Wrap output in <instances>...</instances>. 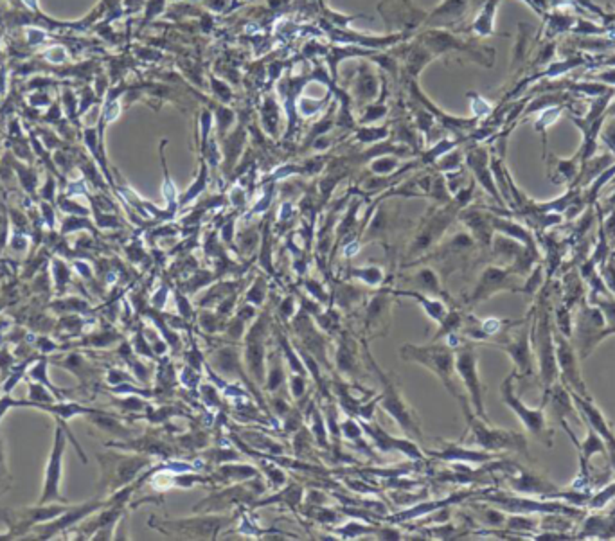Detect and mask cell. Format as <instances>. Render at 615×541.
Wrapping results in <instances>:
<instances>
[{
	"label": "cell",
	"mask_w": 615,
	"mask_h": 541,
	"mask_svg": "<svg viewBox=\"0 0 615 541\" xmlns=\"http://www.w3.org/2000/svg\"><path fill=\"white\" fill-rule=\"evenodd\" d=\"M288 389H290V396L294 401L301 403V399L304 398L308 390V377L304 374H290L288 377Z\"/></svg>",
	"instance_id": "39"
},
{
	"label": "cell",
	"mask_w": 615,
	"mask_h": 541,
	"mask_svg": "<svg viewBox=\"0 0 615 541\" xmlns=\"http://www.w3.org/2000/svg\"><path fill=\"white\" fill-rule=\"evenodd\" d=\"M367 301V289L356 288L351 282H337L333 294H331V304L335 302V310L351 311L354 306H363Z\"/></svg>",
	"instance_id": "23"
},
{
	"label": "cell",
	"mask_w": 615,
	"mask_h": 541,
	"mask_svg": "<svg viewBox=\"0 0 615 541\" xmlns=\"http://www.w3.org/2000/svg\"><path fill=\"white\" fill-rule=\"evenodd\" d=\"M387 113H389V105H385L384 97H382V99L376 101V103H369V105H366V108H363L359 122L360 124L369 126V124H372V122L378 121V119L385 117Z\"/></svg>",
	"instance_id": "37"
},
{
	"label": "cell",
	"mask_w": 615,
	"mask_h": 541,
	"mask_svg": "<svg viewBox=\"0 0 615 541\" xmlns=\"http://www.w3.org/2000/svg\"><path fill=\"white\" fill-rule=\"evenodd\" d=\"M263 115V126H265L266 134L275 135L277 134V124H279V108L275 105L274 99H266V103L261 108Z\"/></svg>",
	"instance_id": "38"
},
{
	"label": "cell",
	"mask_w": 615,
	"mask_h": 541,
	"mask_svg": "<svg viewBox=\"0 0 615 541\" xmlns=\"http://www.w3.org/2000/svg\"><path fill=\"white\" fill-rule=\"evenodd\" d=\"M236 514H209V512H200V516L194 518H180V520H162L161 524L152 521L153 527L166 534H175L178 538L186 540H216L218 534L225 527L236 521Z\"/></svg>",
	"instance_id": "6"
},
{
	"label": "cell",
	"mask_w": 615,
	"mask_h": 541,
	"mask_svg": "<svg viewBox=\"0 0 615 541\" xmlns=\"http://www.w3.org/2000/svg\"><path fill=\"white\" fill-rule=\"evenodd\" d=\"M266 491V486L261 482V477L252 478V480H245V482L227 484V487L218 489L215 493L198 502V505L193 509L196 514L200 512H209V514H218L225 512L227 509L234 505H250L256 502L259 496Z\"/></svg>",
	"instance_id": "7"
},
{
	"label": "cell",
	"mask_w": 615,
	"mask_h": 541,
	"mask_svg": "<svg viewBox=\"0 0 615 541\" xmlns=\"http://www.w3.org/2000/svg\"><path fill=\"white\" fill-rule=\"evenodd\" d=\"M498 2L500 0H486V4L482 6L479 17L470 24L468 29L477 33L479 36H488V34H495L493 31V15L495 9H497Z\"/></svg>",
	"instance_id": "29"
},
{
	"label": "cell",
	"mask_w": 615,
	"mask_h": 541,
	"mask_svg": "<svg viewBox=\"0 0 615 541\" xmlns=\"http://www.w3.org/2000/svg\"><path fill=\"white\" fill-rule=\"evenodd\" d=\"M426 455L430 457L437 459V461L444 462H486L489 459H493L495 455L488 452H477L472 448H464L459 445H450V442H444V448L441 452H434V449H428Z\"/></svg>",
	"instance_id": "20"
},
{
	"label": "cell",
	"mask_w": 615,
	"mask_h": 541,
	"mask_svg": "<svg viewBox=\"0 0 615 541\" xmlns=\"http://www.w3.org/2000/svg\"><path fill=\"white\" fill-rule=\"evenodd\" d=\"M211 477L212 480H215V484H236L261 477V471L257 470L256 466L225 462V464H219L216 473H212Z\"/></svg>",
	"instance_id": "21"
},
{
	"label": "cell",
	"mask_w": 615,
	"mask_h": 541,
	"mask_svg": "<svg viewBox=\"0 0 615 541\" xmlns=\"http://www.w3.org/2000/svg\"><path fill=\"white\" fill-rule=\"evenodd\" d=\"M164 6H166V0H150L146 9V20L157 17V15H161V13L164 11Z\"/></svg>",
	"instance_id": "40"
},
{
	"label": "cell",
	"mask_w": 615,
	"mask_h": 541,
	"mask_svg": "<svg viewBox=\"0 0 615 541\" xmlns=\"http://www.w3.org/2000/svg\"><path fill=\"white\" fill-rule=\"evenodd\" d=\"M287 361L282 356L281 347L279 345H270L266 351V382L265 389L268 394H277L282 385L288 382L287 377Z\"/></svg>",
	"instance_id": "16"
},
{
	"label": "cell",
	"mask_w": 615,
	"mask_h": 541,
	"mask_svg": "<svg viewBox=\"0 0 615 541\" xmlns=\"http://www.w3.org/2000/svg\"><path fill=\"white\" fill-rule=\"evenodd\" d=\"M240 439H243L247 445H252L254 448L266 452V455H284L287 453V446L281 445L274 437H270V433L256 432V430L245 428L240 432Z\"/></svg>",
	"instance_id": "26"
},
{
	"label": "cell",
	"mask_w": 615,
	"mask_h": 541,
	"mask_svg": "<svg viewBox=\"0 0 615 541\" xmlns=\"http://www.w3.org/2000/svg\"><path fill=\"white\" fill-rule=\"evenodd\" d=\"M392 294H394V297L414 298V301H416L417 304L423 308V310H425L426 317H428L430 320L437 322L439 326H441V324L447 320L448 313H450V310L447 308V304H444L441 298L434 297V295H426V294H421V291H416V289H409V288H401V289L392 288Z\"/></svg>",
	"instance_id": "17"
},
{
	"label": "cell",
	"mask_w": 615,
	"mask_h": 541,
	"mask_svg": "<svg viewBox=\"0 0 615 541\" xmlns=\"http://www.w3.org/2000/svg\"><path fill=\"white\" fill-rule=\"evenodd\" d=\"M378 88H379V80L378 75H376L375 71H371L369 67L362 65L359 68V75H356V80H354L353 85V96L354 99L359 101L360 105H369L376 96H378Z\"/></svg>",
	"instance_id": "24"
},
{
	"label": "cell",
	"mask_w": 615,
	"mask_h": 541,
	"mask_svg": "<svg viewBox=\"0 0 615 541\" xmlns=\"http://www.w3.org/2000/svg\"><path fill=\"white\" fill-rule=\"evenodd\" d=\"M297 308H301L299 297H297V295H295V294L284 295V297H282V301H281V304H279V306H277L279 324H281V326H284V324L290 322V320L294 319L295 315H297Z\"/></svg>",
	"instance_id": "36"
},
{
	"label": "cell",
	"mask_w": 615,
	"mask_h": 541,
	"mask_svg": "<svg viewBox=\"0 0 615 541\" xmlns=\"http://www.w3.org/2000/svg\"><path fill=\"white\" fill-rule=\"evenodd\" d=\"M266 279L265 275H256L250 286L247 288V295H245V302H249L256 308H263V304L266 302Z\"/></svg>",
	"instance_id": "35"
},
{
	"label": "cell",
	"mask_w": 615,
	"mask_h": 541,
	"mask_svg": "<svg viewBox=\"0 0 615 541\" xmlns=\"http://www.w3.org/2000/svg\"><path fill=\"white\" fill-rule=\"evenodd\" d=\"M463 407L466 421H468L470 432H472V445L479 446L484 452H498V449H519L527 455V442L522 433L507 432V430H498V428L488 426V421L481 419L475 412H472L470 403L466 398L459 399Z\"/></svg>",
	"instance_id": "5"
},
{
	"label": "cell",
	"mask_w": 615,
	"mask_h": 541,
	"mask_svg": "<svg viewBox=\"0 0 615 541\" xmlns=\"http://www.w3.org/2000/svg\"><path fill=\"white\" fill-rule=\"evenodd\" d=\"M472 0H442L434 11L426 13L423 27H435V29H450L451 25L459 24L468 13Z\"/></svg>",
	"instance_id": "14"
},
{
	"label": "cell",
	"mask_w": 615,
	"mask_h": 541,
	"mask_svg": "<svg viewBox=\"0 0 615 541\" xmlns=\"http://www.w3.org/2000/svg\"><path fill=\"white\" fill-rule=\"evenodd\" d=\"M207 182H209V166H207L205 159H202L200 160L198 176H196L194 184H191L189 189H187L186 193H184V196L180 198V201H178V207H184V205H187V203H191V201L198 200L200 194L205 193Z\"/></svg>",
	"instance_id": "30"
},
{
	"label": "cell",
	"mask_w": 615,
	"mask_h": 541,
	"mask_svg": "<svg viewBox=\"0 0 615 541\" xmlns=\"http://www.w3.org/2000/svg\"><path fill=\"white\" fill-rule=\"evenodd\" d=\"M391 128L387 124L382 126V128H376V126H366V128H359V130L354 131V140L360 143L362 146H367V144H378L382 140L391 135Z\"/></svg>",
	"instance_id": "33"
},
{
	"label": "cell",
	"mask_w": 615,
	"mask_h": 541,
	"mask_svg": "<svg viewBox=\"0 0 615 541\" xmlns=\"http://www.w3.org/2000/svg\"><path fill=\"white\" fill-rule=\"evenodd\" d=\"M500 345L513 358L520 370H527L531 367V345H529V335H527V331H523L519 338L504 342Z\"/></svg>",
	"instance_id": "27"
},
{
	"label": "cell",
	"mask_w": 615,
	"mask_h": 541,
	"mask_svg": "<svg viewBox=\"0 0 615 541\" xmlns=\"http://www.w3.org/2000/svg\"><path fill=\"white\" fill-rule=\"evenodd\" d=\"M455 374L463 382L464 389L468 390L470 403H472L475 415L488 421L484 412V401H482V383L479 377V370H477V352L473 345L463 344L455 349Z\"/></svg>",
	"instance_id": "8"
},
{
	"label": "cell",
	"mask_w": 615,
	"mask_h": 541,
	"mask_svg": "<svg viewBox=\"0 0 615 541\" xmlns=\"http://www.w3.org/2000/svg\"><path fill=\"white\" fill-rule=\"evenodd\" d=\"M45 56L49 59H51V62H64L65 59V50L62 49V47H58V49H51V50H47L45 52Z\"/></svg>",
	"instance_id": "41"
},
{
	"label": "cell",
	"mask_w": 615,
	"mask_h": 541,
	"mask_svg": "<svg viewBox=\"0 0 615 541\" xmlns=\"http://www.w3.org/2000/svg\"><path fill=\"white\" fill-rule=\"evenodd\" d=\"M394 294L389 286H379L378 291L367 298L363 304V333H371L369 338L385 335L391 324Z\"/></svg>",
	"instance_id": "11"
},
{
	"label": "cell",
	"mask_w": 615,
	"mask_h": 541,
	"mask_svg": "<svg viewBox=\"0 0 615 541\" xmlns=\"http://www.w3.org/2000/svg\"><path fill=\"white\" fill-rule=\"evenodd\" d=\"M304 500V489L301 487V484L291 482L287 487L282 486L281 491H277L275 495L268 496V498L256 500V502L250 505V507H263V505H270V503H279V505H288L294 511H299L303 507Z\"/></svg>",
	"instance_id": "25"
},
{
	"label": "cell",
	"mask_w": 615,
	"mask_h": 541,
	"mask_svg": "<svg viewBox=\"0 0 615 541\" xmlns=\"http://www.w3.org/2000/svg\"><path fill=\"white\" fill-rule=\"evenodd\" d=\"M376 531H378V527H375L372 524L366 525V521L354 520V518H351L347 524L333 528L335 536H337V534H340L344 540H354V538L362 536V534H376Z\"/></svg>",
	"instance_id": "32"
},
{
	"label": "cell",
	"mask_w": 615,
	"mask_h": 541,
	"mask_svg": "<svg viewBox=\"0 0 615 541\" xmlns=\"http://www.w3.org/2000/svg\"><path fill=\"white\" fill-rule=\"evenodd\" d=\"M398 169H400V157L382 155L376 157V159H372L371 162L367 164V171L371 173V175H392Z\"/></svg>",
	"instance_id": "34"
},
{
	"label": "cell",
	"mask_w": 615,
	"mask_h": 541,
	"mask_svg": "<svg viewBox=\"0 0 615 541\" xmlns=\"http://www.w3.org/2000/svg\"><path fill=\"white\" fill-rule=\"evenodd\" d=\"M362 347L363 354H366V363L375 370V374L378 376L379 382H382V394H378V407L396 421V424L400 426L401 432L405 433V437H409L412 440L425 439L421 430V419L416 414V410L410 407L409 401L405 399L403 392L400 389V383L394 377L396 374L385 373L384 369H379L375 356H372L369 347H367V338L362 340Z\"/></svg>",
	"instance_id": "2"
},
{
	"label": "cell",
	"mask_w": 615,
	"mask_h": 541,
	"mask_svg": "<svg viewBox=\"0 0 615 541\" xmlns=\"http://www.w3.org/2000/svg\"><path fill=\"white\" fill-rule=\"evenodd\" d=\"M401 281H405L407 284L416 286V291H421V294L434 295V297L439 295L442 298H448V294L441 286L439 273L432 266H421V268H417L416 273H412L407 279H401Z\"/></svg>",
	"instance_id": "22"
},
{
	"label": "cell",
	"mask_w": 615,
	"mask_h": 541,
	"mask_svg": "<svg viewBox=\"0 0 615 541\" xmlns=\"http://www.w3.org/2000/svg\"><path fill=\"white\" fill-rule=\"evenodd\" d=\"M347 277L351 279H356V281L363 282L367 288H379V286H384L385 279V272L379 266H375V264H369V266H349L347 268Z\"/></svg>",
	"instance_id": "28"
},
{
	"label": "cell",
	"mask_w": 615,
	"mask_h": 541,
	"mask_svg": "<svg viewBox=\"0 0 615 541\" xmlns=\"http://www.w3.org/2000/svg\"><path fill=\"white\" fill-rule=\"evenodd\" d=\"M274 320H272V306H266L261 313L257 315L256 320L249 326L245 333V347H243V363L247 373L250 374V380L257 389H265L266 382V338L272 331Z\"/></svg>",
	"instance_id": "4"
},
{
	"label": "cell",
	"mask_w": 615,
	"mask_h": 541,
	"mask_svg": "<svg viewBox=\"0 0 615 541\" xmlns=\"http://www.w3.org/2000/svg\"><path fill=\"white\" fill-rule=\"evenodd\" d=\"M461 222L468 226V232L472 234V238L475 239L477 243L489 247L491 243V234H493V223H491V216L488 214H482L481 210L468 209L464 212H459Z\"/></svg>",
	"instance_id": "19"
},
{
	"label": "cell",
	"mask_w": 615,
	"mask_h": 541,
	"mask_svg": "<svg viewBox=\"0 0 615 541\" xmlns=\"http://www.w3.org/2000/svg\"><path fill=\"white\" fill-rule=\"evenodd\" d=\"M472 194L473 184L470 189H461L459 193H455L454 200L444 203V205L435 203L434 207H430L428 212L419 222V225L414 229L412 238H410L409 247H407V254H405V263H401L400 266L401 270L405 266H409V264L416 263L417 259H421L423 256L430 254L441 243V239L444 238L454 219L459 216L461 209L470 203Z\"/></svg>",
	"instance_id": "1"
},
{
	"label": "cell",
	"mask_w": 615,
	"mask_h": 541,
	"mask_svg": "<svg viewBox=\"0 0 615 541\" xmlns=\"http://www.w3.org/2000/svg\"><path fill=\"white\" fill-rule=\"evenodd\" d=\"M234 241L238 243V252L240 256H252L254 252L257 250L259 243H261V234H259V226L252 225L247 231H240V234H236Z\"/></svg>",
	"instance_id": "31"
},
{
	"label": "cell",
	"mask_w": 615,
	"mask_h": 541,
	"mask_svg": "<svg viewBox=\"0 0 615 541\" xmlns=\"http://www.w3.org/2000/svg\"><path fill=\"white\" fill-rule=\"evenodd\" d=\"M360 424H362L363 428V433L371 439L372 446H375L378 452L382 453L401 452L403 455L412 459L414 462H421L423 459H425V453H423L421 449H419V446H417L412 439H409V437L391 435V433L385 432L379 424H376L375 421H360Z\"/></svg>",
	"instance_id": "12"
},
{
	"label": "cell",
	"mask_w": 615,
	"mask_h": 541,
	"mask_svg": "<svg viewBox=\"0 0 615 541\" xmlns=\"http://www.w3.org/2000/svg\"><path fill=\"white\" fill-rule=\"evenodd\" d=\"M509 288H516V286L511 282L509 270L498 268V266H488V268L482 272L481 279H479L475 288H473L472 295L468 297V304L470 306H473L475 302L484 301V298L491 297V295L500 291V289H509Z\"/></svg>",
	"instance_id": "15"
},
{
	"label": "cell",
	"mask_w": 615,
	"mask_h": 541,
	"mask_svg": "<svg viewBox=\"0 0 615 541\" xmlns=\"http://www.w3.org/2000/svg\"><path fill=\"white\" fill-rule=\"evenodd\" d=\"M360 342L349 336L347 331L338 333L337 351H335V370L340 377L351 383L359 385V380L362 377L363 365L359 356Z\"/></svg>",
	"instance_id": "13"
},
{
	"label": "cell",
	"mask_w": 615,
	"mask_h": 541,
	"mask_svg": "<svg viewBox=\"0 0 615 541\" xmlns=\"http://www.w3.org/2000/svg\"><path fill=\"white\" fill-rule=\"evenodd\" d=\"M207 365L211 367L212 373L216 376H224V377H240L243 380L247 385L250 387V390L254 392V396L257 398L259 401V407H265V403L261 401V396L257 392V387L254 385V382L250 380V376H247V369H245V363H243V349H238L232 344H225V345H216L209 351L207 354Z\"/></svg>",
	"instance_id": "9"
},
{
	"label": "cell",
	"mask_w": 615,
	"mask_h": 541,
	"mask_svg": "<svg viewBox=\"0 0 615 541\" xmlns=\"http://www.w3.org/2000/svg\"><path fill=\"white\" fill-rule=\"evenodd\" d=\"M400 356L403 360L414 361V363H419L432 370L457 401L464 398L455 383V349L448 347L447 344H432L426 347L405 344L400 349Z\"/></svg>",
	"instance_id": "3"
},
{
	"label": "cell",
	"mask_w": 615,
	"mask_h": 541,
	"mask_svg": "<svg viewBox=\"0 0 615 541\" xmlns=\"http://www.w3.org/2000/svg\"><path fill=\"white\" fill-rule=\"evenodd\" d=\"M513 382H514V373L504 380L500 387L502 399L506 401L507 407L519 415V419L522 421V424L526 426V430L531 433L533 437H536L538 440L545 442L547 446L552 445V433L547 428V421H545L544 408H538V410H533V408H527L522 401H520L513 392Z\"/></svg>",
	"instance_id": "10"
},
{
	"label": "cell",
	"mask_w": 615,
	"mask_h": 541,
	"mask_svg": "<svg viewBox=\"0 0 615 541\" xmlns=\"http://www.w3.org/2000/svg\"><path fill=\"white\" fill-rule=\"evenodd\" d=\"M466 164H468V168L473 171L477 180L481 182L482 187H484L491 196H495L498 201H502L497 193V185H495L493 178H491V171L488 169V151H486L484 147H472V150H468V153H466Z\"/></svg>",
	"instance_id": "18"
}]
</instances>
